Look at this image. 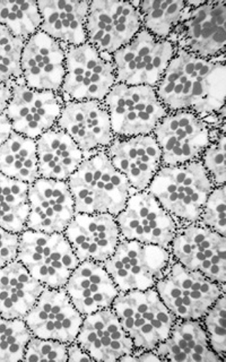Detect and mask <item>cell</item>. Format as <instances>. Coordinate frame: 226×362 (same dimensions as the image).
Masks as SVG:
<instances>
[{
    "mask_svg": "<svg viewBox=\"0 0 226 362\" xmlns=\"http://www.w3.org/2000/svg\"><path fill=\"white\" fill-rule=\"evenodd\" d=\"M64 289L76 309L83 316L112 308L119 291L103 263H79Z\"/></svg>",
    "mask_w": 226,
    "mask_h": 362,
    "instance_id": "obj_22",
    "label": "cell"
},
{
    "mask_svg": "<svg viewBox=\"0 0 226 362\" xmlns=\"http://www.w3.org/2000/svg\"><path fill=\"white\" fill-rule=\"evenodd\" d=\"M27 230L63 233L76 214L66 181L39 177L29 185Z\"/></svg>",
    "mask_w": 226,
    "mask_h": 362,
    "instance_id": "obj_17",
    "label": "cell"
},
{
    "mask_svg": "<svg viewBox=\"0 0 226 362\" xmlns=\"http://www.w3.org/2000/svg\"><path fill=\"white\" fill-rule=\"evenodd\" d=\"M19 234L0 228V269L17 259Z\"/></svg>",
    "mask_w": 226,
    "mask_h": 362,
    "instance_id": "obj_37",
    "label": "cell"
},
{
    "mask_svg": "<svg viewBox=\"0 0 226 362\" xmlns=\"http://www.w3.org/2000/svg\"><path fill=\"white\" fill-rule=\"evenodd\" d=\"M121 239L168 249L179 228L148 190L135 192L116 216Z\"/></svg>",
    "mask_w": 226,
    "mask_h": 362,
    "instance_id": "obj_14",
    "label": "cell"
},
{
    "mask_svg": "<svg viewBox=\"0 0 226 362\" xmlns=\"http://www.w3.org/2000/svg\"><path fill=\"white\" fill-rule=\"evenodd\" d=\"M17 259L44 288H62L79 263L64 233L25 230L19 234Z\"/></svg>",
    "mask_w": 226,
    "mask_h": 362,
    "instance_id": "obj_5",
    "label": "cell"
},
{
    "mask_svg": "<svg viewBox=\"0 0 226 362\" xmlns=\"http://www.w3.org/2000/svg\"><path fill=\"white\" fill-rule=\"evenodd\" d=\"M94 362L76 341L67 346V362Z\"/></svg>",
    "mask_w": 226,
    "mask_h": 362,
    "instance_id": "obj_38",
    "label": "cell"
},
{
    "mask_svg": "<svg viewBox=\"0 0 226 362\" xmlns=\"http://www.w3.org/2000/svg\"><path fill=\"white\" fill-rule=\"evenodd\" d=\"M220 128L213 127L194 112H168L153 132L162 151V165L199 160Z\"/></svg>",
    "mask_w": 226,
    "mask_h": 362,
    "instance_id": "obj_11",
    "label": "cell"
},
{
    "mask_svg": "<svg viewBox=\"0 0 226 362\" xmlns=\"http://www.w3.org/2000/svg\"><path fill=\"white\" fill-rule=\"evenodd\" d=\"M203 168L215 187L226 183V137L225 127L215 132L210 144L200 158Z\"/></svg>",
    "mask_w": 226,
    "mask_h": 362,
    "instance_id": "obj_34",
    "label": "cell"
},
{
    "mask_svg": "<svg viewBox=\"0 0 226 362\" xmlns=\"http://www.w3.org/2000/svg\"><path fill=\"white\" fill-rule=\"evenodd\" d=\"M139 11L133 1H90L85 31L87 42L106 59L128 44L141 29Z\"/></svg>",
    "mask_w": 226,
    "mask_h": 362,
    "instance_id": "obj_12",
    "label": "cell"
},
{
    "mask_svg": "<svg viewBox=\"0 0 226 362\" xmlns=\"http://www.w3.org/2000/svg\"><path fill=\"white\" fill-rule=\"evenodd\" d=\"M11 97V85L0 82V113L5 112Z\"/></svg>",
    "mask_w": 226,
    "mask_h": 362,
    "instance_id": "obj_40",
    "label": "cell"
},
{
    "mask_svg": "<svg viewBox=\"0 0 226 362\" xmlns=\"http://www.w3.org/2000/svg\"><path fill=\"white\" fill-rule=\"evenodd\" d=\"M63 233L81 262L104 264L121 240L116 217L109 213H76Z\"/></svg>",
    "mask_w": 226,
    "mask_h": 362,
    "instance_id": "obj_21",
    "label": "cell"
},
{
    "mask_svg": "<svg viewBox=\"0 0 226 362\" xmlns=\"http://www.w3.org/2000/svg\"><path fill=\"white\" fill-rule=\"evenodd\" d=\"M176 51L172 41L157 39L142 28L112 56L117 83L155 87Z\"/></svg>",
    "mask_w": 226,
    "mask_h": 362,
    "instance_id": "obj_10",
    "label": "cell"
},
{
    "mask_svg": "<svg viewBox=\"0 0 226 362\" xmlns=\"http://www.w3.org/2000/svg\"><path fill=\"white\" fill-rule=\"evenodd\" d=\"M0 174L28 185L38 179L36 140L13 132L0 146Z\"/></svg>",
    "mask_w": 226,
    "mask_h": 362,
    "instance_id": "obj_27",
    "label": "cell"
},
{
    "mask_svg": "<svg viewBox=\"0 0 226 362\" xmlns=\"http://www.w3.org/2000/svg\"><path fill=\"white\" fill-rule=\"evenodd\" d=\"M115 137L152 134L168 112L155 87L117 83L103 101Z\"/></svg>",
    "mask_w": 226,
    "mask_h": 362,
    "instance_id": "obj_8",
    "label": "cell"
},
{
    "mask_svg": "<svg viewBox=\"0 0 226 362\" xmlns=\"http://www.w3.org/2000/svg\"><path fill=\"white\" fill-rule=\"evenodd\" d=\"M83 319L64 288H44L23 320L32 336L69 345L76 341Z\"/></svg>",
    "mask_w": 226,
    "mask_h": 362,
    "instance_id": "obj_16",
    "label": "cell"
},
{
    "mask_svg": "<svg viewBox=\"0 0 226 362\" xmlns=\"http://www.w3.org/2000/svg\"><path fill=\"white\" fill-rule=\"evenodd\" d=\"M155 88L168 112L188 110L214 127L225 126V56L203 59L177 48Z\"/></svg>",
    "mask_w": 226,
    "mask_h": 362,
    "instance_id": "obj_1",
    "label": "cell"
},
{
    "mask_svg": "<svg viewBox=\"0 0 226 362\" xmlns=\"http://www.w3.org/2000/svg\"><path fill=\"white\" fill-rule=\"evenodd\" d=\"M64 45L42 30L28 39L20 59L22 78L30 88L59 93L65 76Z\"/></svg>",
    "mask_w": 226,
    "mask_h": 362,
    "instance_id": "obj_20",
    "label": "cell"
},
{
    "mask_svg": "<svg viewBox=\"0 0 226 362\" xmlns=\"http://www.w3.org/2000/svg\"><path fill=\"white\" fill-rule=\"evenodd\" d=\"M56 126L71 136L85 157L106 150L115 139L108 111L101 101L64 102Z\"/></svg>",
    "mask_w": 226,
    "mask_h": 362,
    "instance_id": "obj_18",
    "label": "cell"
},
{
    "mask_svg": "<svg viewBox=\"0 0 226 362\" xmlns=\"http://www.w3.org/2000/svg\"><path fill=\"white\" fill-rule=\"evenodd\" d=\"M90 0H40V30L66 48L87 42L85 22Z\"/></svg>",
    "mask_w": 226,
    "mask_h": 362,
    "instance_id": "obj_23",
    "label": "cell"
},
{
    "mask_svg": "<svg viewBox=\"0 0 226 362\" xmlns=\"http://www.w3.org/2000/svg\"><path fill=\"white\" fill-rule=\"evenodd\" d=\"M201 321L211 349L226 362V293L215 302Z\"/></svg>",
    "mask_w": 226,
    "mask_h": 362,
    "instance_id": "obj_33",
    "label": "cell"
},
{
    "mask_svg": "<svg viewBox=\"0 0 226 362\" xmlns=\"http://www.w3.org/2000/svg\"><path fill=\"white\" fill-rule=\"evenodd\" d=\"M177 49L203 59L225 56L226 1H187V8L178 26L170 36Z\"/></svg>",
    "mask_w": 226,
    "mask_h": 362,
    "instance_id": "obj_7",
    "label": "cell"
},
{
    "mask_svg": "<svg viewBox=\"0 0 226 362\" xmlns=\"http://www.w3.org/2000/svg\"><path fill=\"white\" fill-rule=\"evenodd\" d=\"M67 344L37 337L30 338L23 361L67 362Z\"/></svg>",
    "mask_w": 226,
    "mask_h": 362,
    "instance_id": "obj_36",
    "label": "cell"
},
{
    "mask_svg": "<svg viewBox=\"0 0 226 362\" xmlns=\"http://www.w3.org/2000/svg\"><path fill=\"white\" fill-rule=\"evenodd\" d=\"M112 165L129 180L133 192L146 190L162 166V156L154 135L115 137L106 149Z\"/></svg>",
    "mask_w": 226,
    "mask_h": 362,
    "instance_id": "obj_19",
    "label": "cell"
},
{
    "mask_svg": "<svg viewBox=\"0 0 226 362\" xmlns=\"http://www.w3.org/2000/svg\"><path fill=\"white\" fill-rule=\"evenodd\" d=\"M13 132V128L5 113H0V146L8 139Z\"/></svg>",
    "mask_w": 226,
    "mask_h": 362,
    "instance_id": "obj_39",
    "label": "cell"
},
{
    "mask_svg": "<svg viewBox=\"0 0 226 362\" xmlns=\"http://www.w3.org/2000/svg\"><path fill=\"white\" fill-rule=\"evenodd\" d=\"M76 342L94 362H121L136 350L128 334L117 337L104 336L93 314L84 316Z\"/></svg>",
    "mask_w": 226,
    "mask_h": 362,
    "instance_id": "obj_26",
    "label": "cell"
},
{
    "mask_svg": "<svg viewBox=\"0 0 226 362\" xmlns=\"http://www.w3.org/2000/svg\"><path fill=\"white\" fill-rule=\"evenodd\" d=\"M117 83L115 68L88 42L66 49L65 76L59 93L64 102L103 101Z\"/></svg>",
    "mask_w": 226,
    "mask_h": 362,
    "instance_id": "obj_9",
    "label": "cell"
},
{
    "mask_svg": "<svg viewBox=\"0 0 226 362\" xmlns=\"http://www.w3.org/2000/svg\"><path fill=\"white\" fill-rule=\"evenodd\" d=\"M29 185L0 174V228L20 234L27 230Z\"/></svg>",
    "mask_w": 226,
    "mask_h": 362,
    "instance_id": "obj_29",
    "label": "cell"
},
{
    "mask_svg": "<svg viewBox=\"0 0 226 362\" xmlns=\"http://www.w3.org/2000/svg\"><path fill=\"white\" fill-rule=\"evenodd\" d=\"M215 186L199 160L162 165L146 190L179 226L198 223Z\"/></svg>",
    "mask_w": 226,
    "mask_h": 362,
    "instance_id": "obj_3",
    "label": "cell"
},
{
    "mask_svg": "<svg viewBox=\"0 0 226 362\" xmlns=\"http://www.w3.org/2000/svg\"><path fill=\"white\" fill-rule=\"evenodd\" d=\"M25 42L0 25V82L11 85L22 78L20 59Z\"/></svg>",
    "mask_w": 226,
    "mask_h": 362,
    "instance_id": "obj_32",
    "label": "cell"
},
{
    "mask_svg": "<svg viewBox=\"0 0 226 362\" xmlns=\"http://www.w3.org/2000/svg\"><path fill=\"white\" fill-rule=\"evenodd\" d=\"M66 183L76 213H109L116 217L133 194L129 180L112 165L106 150L85 156Z\"/></svg>",
    "mask_w": 226,
    "mask_h": 362,
    "instance_id": "obj_2",
    "label": "cell"
},
{
    "mask_svg": "<svg viewBox=\"0 0 226 362\" xmlns=\"http://www.w3.org/2000/svg\"><path fill=\"white\" fill-rule=\"evenodd\" d=\"M11 88V97L4 113L13 132L37 140L56 126L64 104L59 93L31 88L22 78Z\"/></svg>",
    "mask_w": 226,
    "mask_h": 362,
    "instance_id": "obj_15",
    "label": "cell"
},
{
    "mask_svg": "<svg viewBox=\"0 0 226 362\" xmlns=\"http://www.w3.org/2000/svg\"><path fill=\"white\" fill-rule=\"evenodd\" d=\"M41 24L37 1L0 0V25L16 37L26 41L40 30Z\"/></svg>",
    "mask_w": 226,
    "mask_h": 362,
    "instance_id": "obj_30",
    "label": "cell"
},
{
    "mask_svg": "<svg viewBox=\"0 0 226 362\" xmlns=\"http://www.w3.org/2000/svg\"><path fill=\"white\" fill-rule=\"evenodd\" d=\"M112 309L138 351H155L177 320L155 288L119 292Z\"/></svg>",
    "mask_w": 226,
    "mask_h": 362,
    "instance_id": "obj_4",
    "label": "cell"
},
{
    "mask_svg": "<svg viewBox=\"0 0 226 362\" xmlns=\"http://www.w3.org/2000/svg\"><path fill=\"white\" fill-rule=\"evenodd\" d=\"M133 4L139 11L143 28L161 40L169 39L187 8L186 0H138Z\"/></svg>",
    "mask_w": 226,
    "mask_h": 362,
    "instance_id": "obj_28",
    "label": "cell"
},
{
    "mask_svg": "<svg viewBox=\"0 0 226 362\" xmlns=\"http://www.w3.org/2000/svg\"><path fill=\"white\" fill-rule=\"evenodd\" d=\"M31 337L24 320L0 316V362L23 361Z\"/></svg>",
    "mask_w": 226,
    "mask_h": 362,
    "instance_id": "obj_31",
    "label": "cell"
},
{
    "mask_svg": "<svg viewBox=\"0 0 226 362\" xmlns=\"http://www.w3.org/2000/svg\"><path fill=\"white\" fill-rule=\"evenodd\" d=\"M40 177L66 181L85 156L71 136L58 126L36 140Z\"/></svg>",
    "mask_w": 226,
    "mask_h": 362,
    "instance_id": "obj_24",
    "label": "cell"
},
{
    "mask_svg": "<svg viewBox=\"0 0 226 362\" xmlns=\"http://www.w3.org/2000/svg\"><path fill=\"white\" fill-rule=\"evenodd\" d=\"M156 291L177 320H201L224 293L225 286L172 259Z\"/></svg>",
    "mask_w": 226,
    "mask_h": 362,
    "instance_id": "obj_6",
    "label": "cell"
},
{
    "mask_svg": "<svg viewBox=\"0 0 226 362\" xmlns=\"http://www.w3.org/2000/svg\"><path fill=\"white\" fill-rule=\"evenodd\" d=\"M44 289L27 268L15 259L0 269V316L23 320Z\"/></svg>",
    "mask_w": 226,
    "mask_h": 362,
    "instance_id": "obj_25",
    "label": "cell"
},
{
    "mask_svg": "<svg viewBox=\"0 0 226 362\" xmlns=\"http://www.w3.org/2000/svg\"><path fill=\"white\" fill-rule=\"evenodd\" d=\"M198 223L226 237V186L215 187L202 210Z\"/></svg>",
    "mask_w": 226,
    "mask_h": 362,
    "instance_id": "obj_35",
    "label": "cell"
},
{
    "mask_svg": "<svg viewBox=\"0 0 226 362\" xmlns=\"http://www.w3.org/2000/svg\"><path fill=\"white\" fill-rule=\"evenodd\" d=\"M176 262L226 286V237L200 223L179 226L169 247Z\"/></svg>",
    "mask_w": 226,
    "mask_h": 362,
    "instance_id": "obj_13",
    "label": "cell"
}]
</instances>
